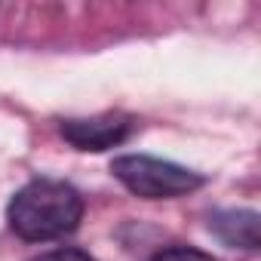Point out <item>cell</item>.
Here are the masks:
<instances>
[{"instance_id":"1","label":"cell","mask_w":261,"mask_h":261,"mask_svg":"<svg viewBox=\"0 0 261 261\" xmlns=\"http://www.w3.org/2000/svg\"><path fill=\"white\" fill-rule=\"evenodd\" d=\"M7 218H10V227L28 243L59 240L77 230L83 218V197L68 181L37 178L16 191V197L10 200Z\"/></svg>"},{"instance_id":"2","label":"cell","mask_w":261,"mask_h":261,"mask_svg":"<svg viewBox=\"0 0 261 261\" xmlns=\"http://www.w3.org/2000/svg\"><path fill=\"white\" fill-rule=\"evenodd\" d=\"M114 178L142 200H172V197H185L194 194L197 188L206 185V178L181 163L172 160H160V157H148V154H123L114 157L111 163Z\"/></svg>"},{"instance_id":"3","label":"cell","mask_w":261,"mask_h":261,"mask_svg":"<svg viewBox=\"0 0 261 261\" xmlns=\"http://www.w3.org/2000/svg\"><path fill=\"white\" fill-rule=\"evenodd\" d=\"M62 139L71 142L77 151H108L123 145L136 129V120L129 114H95V117H71L62 120Z\"/></svg>"},{"instance_id":"4","label":"cell","mask_w":261,"mask_h":261,"mask_svg":"<svg viewBox=\"0 0 261 261\" xmlns=\"http://www.w3.org/2000/svg\"><path fill=\"white\" fill-rule=\"evenodd\" d=\"M209 230L230 249L255 252L261 246V215L255 209H221L209 218Z\"/></svg>"},{"instance_id":"5","label":"cell","mask_w":261,"mask_h":261,"mask_svg":"<svg viewBox=\"0 0 261 261\" xmlns=\"http://www.w3.org/2000/svg\"><path fill=\"white\" fill-rule=\"evenodd\" d=\"M151 261H215V258L194 246H169V249H160Z\"/></svg>"},{"instance_id":"6","label":"cell","mask_w":261,"mask_h":261,"mask_svg":"<svg viewBox=\"0 0 261 261\" xmlns=\"http://www.w3.org/2000/svg\"><path fill=\"white\" fill-rule=\"evenodd\" d=\"M31 261H95L92 255L80 252V249H53V252H43Z\"/></svg>"}]
</instances>
